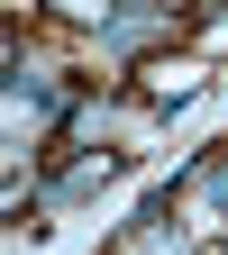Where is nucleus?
Masks as SVG:
<instances>
[{
  "instance_id": "1",
  "label": "nucleus",
  "mask_w": 228,
  "mask_h": 255,
  "mask_svg": "<svg viewBox=\"0 0 228 255\" xmlns=\"http://www.w3.org/2000/svg\"><path fill=\"white\" fill-rule=\"evenodd\" d=\"M155 27H165V18H155V9H119V18L101 27V46H110V55H128V46H146Z\"/></svg>"
},
{
  "instance_id": "2",
  "label": "nucleus",
  "mask_w": 228,
  "mask_h": 255,
  "mask_svg": "<svg viewBox=\"0 0 228 255\" xmlns=\"http://www.w3.org/2000/svg\"><path fill=\"white\" fill-rule=\"evenodd\" d=\"M55 18H91V27H110L119 9H110V0H55Z\"/></svg>"
}]
</instances>
